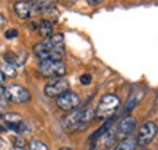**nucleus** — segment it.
<instances>
[{"mask_svg":"<svg viewBox=\"0 0 158 150\" xmlns=\"http://www.w3.org/2000/svg\"><path fill=\"white\" fill-rule=\"evenodd\" d=\"M136 146H138L136 144V137H126L113 150H135Z\"/></svg>","mask_w":158,"mask_h":150,"instance_id":"obj_15","label":"nucleus"},{"mask_svg":"<svg viewBox=\"0 0 158 150\" xmlns=\"http://www.w3.org/2000/svg\"><path fill=\"white\" fill-rule=\"evenodd\" d=\"M6 80V77H5V74H3V72H2V69H0V84H2V82H3V81Z\"/></svg>","mask_w":158,"mask_h":150,"instance_id":"obj_27","label":"nucleus"},{"mask_svg":"<svg viewBox=\"0 0 158 150\" xmlns=\"http://www.w3.org/2000/svg\"><path fill=\"white\" fill-rule=\"evenodd\" d=\"M53 28H54V22L48 21V19H43L38 24V33L43 38H48L53 35Z\"/></svg>","mask_w":158,"mask_h":150,"instance_id":"obj_14","label":"nucleus"},{"mask_svg":"<svg viewBox=\"0 0 158 150\" xmlns=\"http://www.w3.org/2000/svg\"><path fill=\"white\" fill-rule=\"evenodd\" d=\"M3 118L6 119V122H13V124L21 122V116L18 113H6V115H3Z\"/></svg>","mask_w":158,"mask_h":150,"instance_id":"obj_18","label":"nucleus"},{"mask_svg":"<svg viewBox=\"0 0 158 150\" xmlns=\"http://www.w3.org/2000/svg\"><path fill=\"white\" fill-rule=\"evenodd\" d=\"M114 140H117V137H116V128L113 125V121L108 119L91 137L89 147L91 150H108L113 146Z\"/></svg>","mask_w":158,"mask_h":150,"instance_id":"obj_2","label":"nucleus"},{"mask_svg":"<svg viewBox=\"0 0 158 150\" xmlns=\"http://www.w3.org/2000/svg\"><path fill=\"white\" fill-rule=\"evenodd\" d=\"M141 150H147V149H145V147H143V149H141Z\"/></svg>","mask_w":158,"mask_h":150,"instance_id":"obj_32","label":"nucleus"},{"mask_svg":"<svg viewBox=\"0 0 158 150\" xmlns=\"http://www.w3.org/2000/svg\"><path fill=\"white\" fill-rule=\"evenodd\" d=\"M66 65L63 60H41L38 74L44 78H63L66 75Z\"/></svg>","mask_w":158,"mask_h":150,"instance_id":"obj_4","label":"nucleus"},{"mask_svg":"<svg viewBox=\"0 0 158 150\" xmlns=\"http://www.w3.org/2000/svg\"><path fill=\"white\" fill-rule=\"evenodd\" d=\"M5 24H6V18L0 13V28H2V27H5Z\"/></svg>","mask_w":158,"mask_h":150,"instance_id":"obj_25","label":"nucleus"},{"mask_svg":"<svg viewBox=\"0 0 158 150\" xmlns=\"http://www.w3.org/2000/svg\"><path fill=\"white\" fill-rule=\"evenodd\" d=\"M12 141H13L15 147H23V144H25V140H23L22 137H21V134L15 135V137L12 139Z\"/></svg>","mask_w":158,"mask_h":150,"instance_id":"obj_19","label":"nucleus"},{"mask_svg":"<svg viewBox=\"0 0 158 150\" xmlns=\"http://www.w3.org/2000/svg\"><path fill=\"white\" fill-rule=\"evenodd\" d=\"M13 11L18 15V18H21V19H28L31 16V6L28 2H23V0L16 2L13 5Z\"/></svg>","mask_w":158,"mask_h":150,"instance_id":"obj_11","label":"nucleus"},{"mask_svg":"<svg viewBox=\"0 0 158 150\" xmlns=\"http://www.w3.org/2000/svg\"><path fill=\"white\" fill-rule=\"evenodd\" d=\"M28 28H29V29H32V31H34V29H38V25H37V24H34V22H32V24H29V25H28Z\"/></svg>","mask_w":158,"mask_h":150,"instance_id":"obj_26","label":"nucleus"},{"mask_svg":"<svg viewBox=\"0 0 158 150\" xmlns=\"http://www.w3.org/2000/svg\"><path fill=\"white\" fill-rule=\"evenodd\" d=\"M136 128V119L133 116H124L120 119V122L116 127V137L120 140L126 139V137H130V134L133 133V130Z\"/></svg>","mask_w":158,"mask_h":150,"instance_id":"obj_8","label":"nucleus"},{"mask_svg":"<svg viewBox=\"0 0 158 150\" xmlns=\"http://www.w3.org/2000/svg\"><path fill=\"white\" fill-rule=\"evenodd\" d=\"M104 0H86V3L91 6H98V5H101Z\"/></svg>","mask_w":158,"mask_h":150,"instance_id":"obj_23","label":"nucleus"},{"mask_svg":"<svg viewBox=\"0 0 158 150\" xmlns=\"http://www.w3.org/2000/svg\"><path fill=\"white\" fill-rule=\"evenodd\" d=\"M59 150H72V149H70V147H60Z\"/></svg>","mask_w":158,"mask_h":150,"instance_id":"obj_31","label":"nucleus"},{"mask_svg":"<svg viewBox=\"0 0 158 150\" xmlns=\"http://www.w3.org/2000/svg\"><path fill=\"white\" fill-rule=\"evenodd\" d=\"M56 104L62 110H75L81 104V97L79 94L73 91H66L60 94L59 97H56Z\"/></svg>","mask_w":158,"mask_h":150,"instance_id":"obj_7","label":"nucleus"},{"mask_svg":"<svg viewBox=\"0 0 158 150\" xmlns=\"http://www.w3.org/2000/svg\"><path fill=\"white\" fill-rule=\"evenodd\" d=\"M7 103H9L7 100H5V99L0 97V112H3V110L7 108Z\"/></svg>","mask_w":158,"mask_h":150,"instance_id":"obj_22","label":"nucleus"},{"mask_svg":"<svg viewBox=\"0 0 158 150\" xmlns=\"http://www.w3.org/2000/svg\"><path fill=\"white\" fill-rule=\"evenodd\" d=\"M6 131V127H2V125H0V133H5Z\"/></svg>","mask_w":158,"mask_h":150,"instance_id":"obj_30","label":"nucleus"},{"mask_svg":"<svg viewBox=\"0 0 158 150\" xmlns=\"http://www.w3.org/2000/svg\"><path fill=\"white\" fill-rule=\"evenodd\" d=\"M59 0H29L28 3L34 12H45L54 7Z\"/></svg>","mask_w":158,"mask_h":150,"instance_id":"obj_10","label":"nucleus"},{"mask_svg":"<svg viewBox=\"0 0 158 150\" xmlns=\"http://www.w3.org/2000/svg\"><path fill=\"white\" fill-rule=\"evenodd\" d=\"M79 81H81L82 86H88V84H91V81H92V77L89 74H84V75H81Z\"/></svg>","mask_w":158,"mask_h":150,"instance_id":"obj_21","label":"nucleus"},{"mask_svg":"<svg viewBox=\"0 0 158 150\" xmlns=\"http://www.w3.org/2000/svg\"><path fill=\"white\" fill-rule=\"evenodd\" d=\"M5 91H6V88H3V87L0 86V97H2V96H5Z\"/></svg>","mask_w":158,"mask_h":150,"instance_id":"obj_28","label":"nucleus"},{"mask_svg":"<svg viewBox=\"0 0 158 150\" xmlns=\"http://www.w3.org/2000/svg\"><path fill=\"white\" fill-rule=\"evenodd\" d=\"M6 100L10 102V103H27L31 100V93L29 90H27L25 87L19 86V84H12V86L6 87V91H5Z\"/></svg>","mask_w":158,"mask_h":150,"instance_id":"obj_5","label":"nucleus"},{"mask_svg":"<svg viewBox=\"0 0 158 150\" xmlns=\"http://www.w3.org/2000/svg\"><path fill=\"white\" fill-rule=\"evenodd\" d=\"M69 91V82L63 78H59V80H54L53 82L47 84L44 87V94L48 96V97H59L60 94Z\"/></svg>","mask_w":158,"mask_h":150,"instance_id":"obj_9","label":"nucleus"},{"mask_svg":"<svg viewBox=\"0 0 158 150\" xmlns=\"http://www.w3.org/2000/svg\"><path fill=\"white\" fill-rule=\"evenodd\" d=\"M10 150H27V149H23V147H12Z\"/></svg>","mask_w":158,"mask_h":150,"instance_id":"obj_29","label":"nucleus"},{"mask_svg":"<svg viewBox=\"0 0 158 150\" xmlns=\"http://www.w3.org/2000/svg\"><path fill=\"white\" fill-rule=\"evenodd\" d=\"M63 40H64V35L62 33H56L43 43L47 49H63Z\"/></svg>","mask_w":158,"mask_h":150,"instance_id":"obj_12","label":"nucleus"},{"mask_svg":"<svg viewBox=\"0 0 158 150\" xmlns=\"http://www.w3.org/2000/svg\"><path fill=\"white\" fill-rule=\"evenodd\" d=\"M120 103L122 102H120V97L117 94H114V93L104 94L95 109V119H98V121L110 119L120 108Z\"/></svg>","mask_w":158,"mask_h":150,"instance_id":"obj_3","label":"nucleus"},{"mask_svg":"<svg viewBox=\"0 0 158 150\" xmlns=\"http://www.w3.org/2000/svg\"><path fill=\"white\" fill-rule=\"evenodd\" d=\"M18 34H19V33H18V29L10 28V29H7V31L5 33V37L7 38V40H12V38H16Z\"/></svg>","mask_w":158,"mask_h":150,"instance_id":"obj_20","label":"nucleus"},{"mask_svg":"<svg viewBox=\"0 0 158 150\" xmlns=\"http://www.w3.org/2000/svg\"><path fill=\"white\" fill-rule=\"evenodd\" d=\"M94 118H95V109H92L89 106L79 110H72L63 119V128L69 133H76L81 130H85Z\"/></svg>","mask_w":158,"mask_h":150,"instance_id":"obj_1","label":"nucleus"},{"mask_svg":"<svg viewBox=\"0 0 158 150\" xmlns=\"http://www.w3.org/2000/svg\"><path fill=\"white\" fill-rule=\"evenodd\" d=\"M157 133H158V127L155 122H152V121L145 122V124L139 128L138 134H136V144L139 146L141 149L147 147V146L155 139Z\"/></svg>","mask_w":158,"mask_h":150,"instance_id":"obj_6","label":"nucleus"},{"mask_svg":"<svg viewBox=\"0 0 158 150\" xmlns=\"http://www.w3.org/2000/svg\"><path fill=\"white\" fill-rule=\"evenodd\" d=\"M6 146H7V143L3 139H0V150H6Z\"/></svg>","mask_w":158,"mask_h":150,"instance_id":"obj_24","label":"nucleus"},{"mask_svg":"<svg viewBox=\"0 0 158 150\" xmlns=\"http://www.w3.org/2000/svg\"><path fill=\"white\" fill-rule=\"evenodd\" d=\"M0 69H2V72L5 74V77H9V78H15V77H16V68H15L12 64L5 62V64L0 66Z\"/></svg>","mask_w":158,"mask_h":150,"instance_id":"obj_16","label":"nucleus"},{"mask_svg":"<svg viewBox=\"0 0 158 150\" xmlns=\"http://www.w3.org/2000/svg\"><path fill=\"white\" fill-rule=\"evenodd\" d=\"M142 96H143V91L142 90H133V91L129 94V99H127V102H126V106H124V112L127 113L130 110L135 108L136 104L141 102Z\"/></svg>","mask_w":158,"mask_h":150,"instance_id":"obj_13","label":"nucleus"},{"mask_svg":"<svg viewBox=\"0 0 158 150\" xmlns=\"http://www.w3.org/2000/svg\"><path fill=\"white\" fill-rule=\"evenodd\" d=\"M29 150H50V147L40 140H32L29 143Z\"/></svg>","mask_w":158,"mask_h":150,"instance_id":"obj_17","label":"nucleus"}]
</instances>
